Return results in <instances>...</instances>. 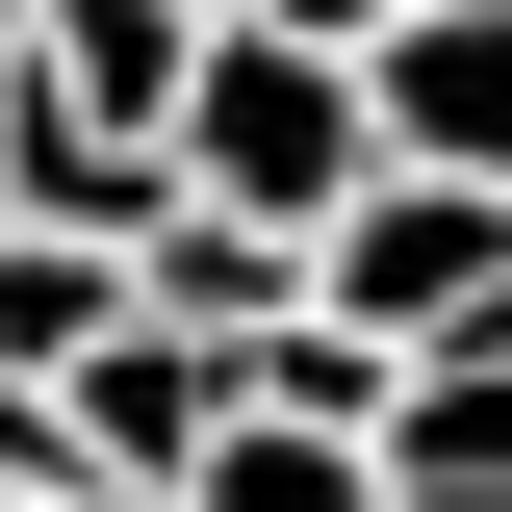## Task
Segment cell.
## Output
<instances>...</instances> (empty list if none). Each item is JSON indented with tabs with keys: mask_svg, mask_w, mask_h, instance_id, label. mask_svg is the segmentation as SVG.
Returning a JSON list of instances; mask_svg holds the SVG:
<instances>
[{
	"mask_svg": "<svg viewBox=\"0 0 512 512\" xmlns=\"http://www.w3.org/2000/svg\"><path fill=\"white\" fill-rule=\"evenodd\" d=\"M359 180H384V128H359V52H282V26H205V52H180L154 205H231V231H282V256H308Z\"/></svg>",
	"mask_w": 512,
	"mask_h": 512,
	"instance_id": "6da1fadb",
	"label": "cell"
},
{
	"mask_svg": "<svg viewBox=\"0 0 512 512\" xmlns=\"http://www.w3.org/2000/svg\"><path fill=\"white\" fill-rule=\"evenodd\" d=\"M461 308H512V205H487V180H410V154H384V180L308 231V333H359V359H436Z\"/></svg>",
	"mask_w": 512,
	"mask_h": 512,
	"instance_id": "7a4b0ae2",
	"label": "cell"
},
{
	"mask_svg": "<svg viewBox=\"0 0 512 512\" xmlns=\"http://www.w3.org/2000/svg\"><path fill=\"white\" fill-rule=\"evenodd\" d=\"M205 436H231V359H205V333H154V308H128L103 359L52 384V461H77V487H103V512H154V487H180Z\"/></svg>",
	"mask_w": 512,
	"mask_h": 512,
	"instance_id": "3957f363",
	"label": "cell"
},
{
	"mask_svg": "<svg viewBox=\"0 0 512 512\" xmlns=\"http://www.w3.org/2000/svg\"><path fill=\"white\" fill-rule=\"evenodd\" d=\"M359 128L410 154V180H487L512 205V0H410V26L359 52Z\"/></svg>",
	"mask_w": 512,
	"mask_h": 512,
	"instance_id": "277c9868",
	"label": "cell"
},
{
	"mask_svg": "<svg viewBox=\"0 0 512 512\" xmlns=\"http://www.w3.org/2000/svg\"><path fill=\"white\" fill-rule=\"evenodd\" d=\"M384 512H512V308H461L436 359H384Z\"/></svg>",
	"mask_w": 512,
	"mask_h": 512,
	"instance_id": "5b68a950",
	"label": "cell"
},
{
	"mask_svg": "<svg viewBox=\"0 0 512 512\" xmlns=\"http://www.w3.org/2000/svg\"><path fill=\"white\" fill-rule=\"evenodd\" d=\"M0 231H154V128H103V103H52V77H0Z\"/></svg>",
	"mask_w": 512,
	"mask_h": 512,
	"instance_id": "8992f818",
	"label": "cell"
},
{
	"mask_svg": "<svg viewBox=\"0 0 512 512\" xmlns=\"http://www.w3.org/2000/svg\"><path fill=\"white\" fill-rule=\"evenodd\" d=\"M128 308H154V333H205V359H256V333H308V256H282V231H231V205H154V231H128Z\"/></svg>",
	"mask_w": 512,
	"mask_h": 512,
	"instance_id": "52a82bcc",
	"label": "cell"
},
{
	"mask_svg": "<svg viewBox=\"0 0 512 512\" xmlns=\"http://www.w3.org/2000/svg\"><path fill=\"white\" fill-rule=\"evenodd\" d=\"M180 0H26V77H52V103H103V128H180Z\"/></svg>",
	"mask_w": 512,
	"mask_h": 512,
	"instance_id": "ba28073f",
	"label": "cell"
},
{
	"mask_svg": "<svg viewBox=\"0 0 512 512\" xmlns=\"http://www.w3.org/2000/svg\"><path fill=\"white\" fill-rule=\"evenodd\" d=\"M154 512H384V461L333 436V410H231V436H205Z\"/></svg>",
	"mask_w": 512,
	"mask_h": 512,
	"instance_id": "9c48e42d",
	"label": "cell"
},
{
	"mask_svg": "<svg viewBox=\"0 0 512 512\" xmlns=\"http://www.w3.org/2000/svg\"><path fill=\"white\" fill-rule=\"evenodd\" d=\"M103 333H128V256L103 231H0V384H77Z\"/></svg>",
	"mask_w": 512,
	"mask_h": 512,
	"instance_id": "30bf717a",
	"label": "cell"
},
{
	"mask_svg": "<svg viewBox=\"0 0 512 512\" xmlns=\"http://www.w3.org/2000/svg\"><path fill=\"white\" fill-rule=\"evenodd\" d=\"M231 26H282V52H384L410 0H231Z\"/></svg>",
	"mask_w": 512,
	"mask_h": 512,
	"instance_id": "8fae6325",
	"label": "cell"
}]
</instances>
